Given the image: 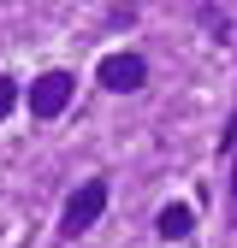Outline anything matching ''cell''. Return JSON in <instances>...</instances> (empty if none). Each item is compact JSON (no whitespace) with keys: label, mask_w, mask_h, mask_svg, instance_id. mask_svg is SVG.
<instances>
[{"label":"cell","mask_w":237,"mask_h":248,"mask_svg":"<svg viewBox=\"0 0 237 248\" xmlns=\"http://www.w3.org/2000/svg\"><path fill=\"white\" fill-rule=\"evenodd\" d=\"M12 107H18V83H12V77H0V118H6Z\"/></svg>","instance_id":"obj_5"},{"label":"cell","mask_w":237,"mask_h":248,"mask_svg":"<svg viewBox=\"0 0 237 248\" xmlns=\"http://www.w3.org/2000/svg\"><path fill=\"white\" fill-rule=\"evenodd\" d=\"M71 71H42L36 83H30L24 89V101H30V112H36V118H59V112H66L71 107Z\"/></svg>","instance_id":"obj_2"},{"label":"cell","mask_w":237,"mask_h":248,"mask_svg":"<svg viewBox=\"0 0 237 248\" xmlns=\"http://www.w3.org/2000/svg\"><path fill=\"white\" fill-rule=\"evenodd\" d=\"M220 148H225V154H231V148H237V112H231V118H225V136H220Z\"/></svg>","instance_id":"obj_6"},{"label":"cell","mask_w":237,"mask_h":248,"mask_svg":"<svg viewBox=\"0 0 237 248\" xmlns=\"http://www.w3.org/2000/svg\"><path fill=\"white\" fill-rule=\"evenodd\" d=\"M154 231H160V242H184V236L196 231V213H190L184 201H166L160 219H154Z\"/></svg>","instance_id":"obj_4"},{"label":"cell","mask_w":237,"mask_h":248,"mask_svg":"<svg viewBox=\"0 0 237 248\" xmlns=\"http://www.w3.org/2000/svg\"><path fill=\"white\" fill-rule=\"evenodd\" d=\"M101 213H107V177H89V183H77V189H71V201H66V213H59V236H83L89 225H95L101 219Z\"/></svg>","instance_id":"obj_1"},{"label":"cell","mask_w":237,"mask_h":248,"mask_svg":"<svg viewBox=\"0 0 237 248\" xmlns=\"http://www.w3.org/2000/svg\"><path fill=\"white\" fill-rule=\"evenodd\" d=\"M95 77H101L107 95H136V89L148 83V59H142V53H107Z\"/></svg>","instance_id":"obj_3"},{"label":"cell","mask_w":237,"mask_h":248,"mask_svg":"<svg viewBox=\"0 0 237 248\" xmlns=\"http://www.w3.org/2000/svg\"><path fill=\"white\" fill-rule=\"evenodd\" d=\"M231 207H237V160H231Z\"/></svg>","instance_id":"obj_7"}]
</instances>
